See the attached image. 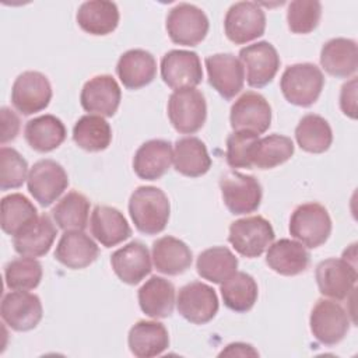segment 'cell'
Listing matches in <instances>:
<instances>
[{
    "instance_id": "obj_1",
    "label": "cell",
    "mask_w": 358,
    "mask_h": 358,
    "mask_svg": "<svg viewBox=\"0 0 358 358\" xmlns=\"http://www.w3.org/2000/svg\"><path fill=\"white\" fill-rule=\"evenodd\" d=\"M129 213L136 228L145 235L162 232L168 224L171 204L159 187L140 186L129 200Z\"/></svg>"
},
{
    "instance_id": "obj_2",
    "label": "cell",
    "mask_w": 358,
    "mask_h": 358,
    "mask_svg": "<svg viewBox=\"0 0 358 358\" xmlns=\"http://www.w3.org/2000/svg\"><path fill=\"white\" fill-rule=\"evenodd\" d=\"M324 85L322 70L313 63H296L288 66L280 80L284 98L296 106L308 108L313 105Z\"/></svg>"
},
{
    "instance_id": "obj_3",
    "label": "cell",
    "mask_w": 358,
    "mask_h": 358,
    "mask_svg": "<svg viewBox=\"0 0 358 358\" xmlns=\"http://www.w3.org/2000/svg\"><path fill=\"white\" fill-rule=\"evenodd\" d=\"M289 234L306 248H319L331 234L329 211L315 201L298 206L289 218Z\"/></svg>"
},
{
    "instance_id": "obj_4",
    "label": "cell",
    "mask_w": 358,
    "mask_h": 358,
    "mask_svg": "<svg viewBox=\"0 0 358 358\" xmlns=\"http://www.w3.org/2000/svg\"><path fill=\"white\" fill-rule=\"evenodd\" d=\"M168 117L173 129L182 134L199 131L207 117V103L196 88L175 90L168 101Z\"/></svg>"
},
{
    "instance_id": "obj_5",
    "label": "cell",
    "mask_w": 358,
    "mask_h": 358,
    "mask_svg": "<svg viewBox=\"0 0 358 358\" xmlns=\"http://www.w3.org/2000/svg\"><path fill=\"white\" fill-rule=\"evenodd\" d=\"M274 236V229L264 217L252 215L231 222L228 241L239 255L253 259L273 243Z\"/></svg>"
},
{
    "instance_id": "obj_6",
    "label": "cell",
    "mask_w": 358,
    "mask_h": 358,
    "mask_svg": "<svg viewBox=\"0 0 358 358\" xmlns=\"http://www.w3.org/2000/svg\"><path fill=\"white\" fill-rule=\"evenodd\" d=\"M315 277L317 288L323 296L334 301L348 298L357 282L355 256L348 259L343 255V259L330 257L322 260L316 266Z\"/></svg>"
},
{
    "instance_id": "obj_7",
    "label": "cell",
    "mask_w": 358,
    "mask_h": 358,
    "mask_svg": "<svg viewBox=\"0 0 358 358\" xmlns=\"http://www.w3.org/2000/svg\"><path fill=\"white\" fill-rule=\"evenodd\" d=\"M206 13L194 4L179 3L166 15V32L173 43L183 46L199 45L208 32Z\"/></svg>"
},
{
    "instance_id": "obj_8",
    "label": "cell",
    "mask_w": 358,
    "mask_h": 358,
    "mask_svg": "<svg viewBox=\"0 0 358 358\" xmlns=\"http://www.w3.org/2000/svg\"><path fill=\"white\" fill-rule=\"evenodd\" d=\"M220 189L224 204L235 215L256 211L263 196L262 186L255 176L235 171H229L221 176Z\"/></svg>"
},
{
    "instance_id": "obj_9",
    "label": "cell",
    "mask_w": 358,
    "mask_h": 358,
    "mask_svg": "<svg viewBox=\"0 0 358 358\" xmlns=\"http://www.w3.org/2000/svg\"><path fill=\"white\" fill-rule=\"evenodd\" d=\"M224 29L231 42L243 45L264 34L266 14L255 1L234 3L225 14Z\"/></svg>"
},
{
    "instance_id": "obj_10",
    "label": "cell",
    "mask_w": 358,
    "mask_h": 358,
    "mask_svg": "<svg viewBox=\"0 0 358 358\" xmlns=\"http://www.w3.org/2000/svg\"><path fill=\"white\" fill-rule=\"evenodd\" d=\"M313 337L323 345L338 344L350 330L345 309L336 301L317 299L309 317Z\"/></svg>"
},
{
    "instance_id": "obj_11",
    "label": "cell",
    "mask_w": 358,
    "mask_h": 358,
    "mask_svg": "<svg viewBox=\"0 0 358 358\" xmlns=\"http://www.w3.org/2000/svg\"><path fill=\"white\" fill-rule=\"evenodd\" d=\"M27 186L32 197L42 207H48L67 189L69 176L55 159H39L28 173Z\"/></svg>"
},
{
    "instance_id": "obj_12",
    "label": "cell",
    "mask_w": 358,
    "mask_h": 358,
    "mask_svg": "<svg viewBox=\"0 0 358 358\" xmlns=\"http://www.w3.org/2000/svg\"><path fill=\"white\" fill-rule=\"evenodd\" d=\"M178 312L190 323L206 324L218 312L215 289L201 281H192L179 289L176 298Z\"/></svg>"
},
{
    "instance_id": "obj_13",
    "label": "cell",
    "mask_w": 358,
    "mask_h": 358,
    "mask_svg": "<svg viewBox=\"0 0 358 358\" xmlns=\"http://www.w3.org/2000/svg\"><path fill=\"white\" fill-rule=\"evenodd\" d=\"M52 87L48 77L39 71L21 73L11 88V102L22 115H32L48 108Z\"/></svg>"
},
{
    "instance_id": "obj_14",
    "label": "cell",
    "mask_w": 358,
    "mask_h": 358,
    "mask_svg": "<svg viewBox=\"0 0 358 358\" xmlns=\"http://www.w3.org/2000/svg\"><path fill=\"white\" fill-rule=\"evenodd\" d=\"M161 77L172 90L194 88L203 80L199 55L182 49L166 52L161 59Z\"/></svg>"
},
{
    "instance_id": "obj_15",
    "label": "cell",
    "mask_w": 358,
    "mask_h": 358,
    "mask_svg": "<svg viewBox=\"0 0 358 358\" xmlns=\"http://www.w3.org/2000/svg\"><path fill=\"white\" fill-rule=\"evenodd\" d=\"M229 120L234 131L246 130L262 134L271 123V106L259 92L246 91L231 106Z\"/></svg>"
},
{
    "instance_id": "obj_16",
    "label": "cell",
    "mask_w": 358,
    "mask_h": 358,
    "mask_svg": "<svg viewBox=\"0 0 358 358\" xmlns=\"http://www.w3.org/2000/svg\"><path fill=\"white\" fill-rule=\"evenodd\" d=\"M0 313L10 329L15 331H28L39 324L43 316V309L38 295L27 291H11L4 294Z\"/></svg>"
},
{
    "instance_id": "obj_17",
    "label": "cell",
    "mask_w": 358,
    "mask_h": 358,
    "mask_svg": "<svg viewBox=\"0 0 358 358\" xmlns=\"http://www.w3.org/2000/svg\"><path fill=\"white\" fill-rule=\"evenodd\" d=\"M239 60L246 67V81L253 88H262L271 83L281 63L277 49L266 41L242 48Z\"/></svg>"
},
{
    "instance_id": "obj_18",
    "label": "cell",
    "mask_w": 358,
    "mask_h": 358,
    "mask_svg": "<svg viewBox=\"0 0 358 358\" xmlns=\"http://www.w3.org/2000/svg\"><path fill=\"white\" fill-rule=\"evenodd\" d=\"M210 85L224 98L232 99L245 83V67L232 53H215L206 57Z\"/></svg>"
},
{
    "instance_id": "obj_19",
    "label": "cell",
    "mask_w": 358,
    "mask_h": 358,
    "mask_svg": "<svg viewBox=\"0 0 358 358\" xmlns=\"http://www.w3.org/2000/svg\"><path fill=\"white\" fill-rule=\"evenodd\" d=\"M120 99V87L109 74H101L90 78L80 94V102L84 110L106 117L116 113Z\"/></svg>"
},
{
    "instance_id": "obj_20",
    "label": "cell",
    "mask_w": 358,
    "mask_h": 358,
    "mask_svg": "<svg viewBox=\"0 0 358 358\" xmlns=\"http://www.w3.org/2000/svg\"><path fill=\"white\" fill-rule=\"evenodd\" d=\"M110 264L120 281L134 285L151 273V256L145 245L133 241L110 256Z\"/></svg>"
},
{
    "instance_id": "obj_21",
    "label": "cell",
    "mask_w": 358,
    "mask_h": 358,
    "mask_svg": "<svg viewBox=\"0 0 358 358\" xmlns=\"http://www.w3.org/2000/svg\"><path fill=\"white\" fill-rule=\"evenodd\" d=\"M173 159L172 144L154 138L143 143L133 157V169L140 179L157 180L164 176Z\"/></svg>"
},
{
    "instance_id": "obj_22",
    "label": "cell",
    "mask_w": 358,
    "mask_h": 358,
    "mask_svg": "<svg viewBox=\"0 0 358 358\" xmlns=\"http://www.w3.org/2000/svg\"><path fill=\"white\" fill-rule=\"evenodd\" d=\"M98 255L99 248L84 231H64L55 250V259L71 270L88 267Z\"/></svg>"
},
{
    "instance_id": "obj_23",
    "label": "cell",
    "mask_w": 358,
    "mask_h": 358,
    "mask_svg": "<svg viewBox=\"0 0 358 358\" xmlns=\"http://www.w3.org/2000/svg\"><path fill=\"white\" fill-rule=\"evenodd\" d=\"M91 234L105 248H112L131 235V228L124 215L110 206H95L91 213Z\"/></svg>"
},
{
    "instance_id": "obj_24",
    "label": "cell",
    "mask_w": 358,
    "mask_h": 358,
    "mask_svg": "<svg viewBox=\"0 0 358 358\" xmlns=\"http://www.w3.org/2000/svg\"><path fill=\"white\" fill-rule=\"evenodd\" d=\"M116 73L127 90H140L155 78L157 62L144 49H130L119 57Z\"/></svg>"
},
{
    "instance_id": "obj_25",
    "label": "cell",
    "mask_w": 358,
    "mask_h": 358,
    "mask_svg": "<svg viewBox=\"0 0 358 358\" xmlns=\"http://www.w3.org/2000/svg\"><path fill=\"white\" fill-rule=\"evenodd\" d=\"M127 343L133 355L152 358L168 350L169 334L166 327L159 322L138 320L129 330Z\"/></svg>"
},
{
    "instance_id": "obj_26",
    "label": "cell",
    "mask_w": 358,
    "mask_h": 358,
    "mask_svg": "<svg viewBox=\"0 0 358 358\" xmlns=\"http://www.w3.org/2000/svg\"><path fill=\"white\" fill-rule=\"evenodd\" d=\"M310 262L306 248L288 238H282L268 246L266 253L267 266L281 275H296L303 273Z\"/></svg>"
},
{
    "instance_id": "obj_27",
    "label": "cell",
    "mask_w": 358,
    "mask_h": 358,
    "mask_svg": "<svg viewBox=\"0 0 358 358\" xmlns=\"http://www.w3.org/2000/svg\"><path fill=\"white\" fill-rule=\"evenodd\" d=\"M320 64L333 77H351L358 67L357 42L348 38H333L327 41L320 50Z\"/></svg>"
},
{
    "instance_id": "obj_28",
    "label": "cell",
    "mask_w": 358,
    "mask_h": 358,
    "mask_svg": "<svg viewBox=\"0 0 358 358\" xmlns=\"http://www.w3.org/2000/svg\"><path fill=\"white\" fill-rule=\"evenodd\" d=\"M140 309L150 317L164 319L172 315L175 306V287L164 277L152 275L138 289Z\"/></svg>"
},
{
    "instance_id": "obj_29",
    "label": "cell",
    "mask_w": 358,
    "mask_h": 358,
    "mask_svg": "<svg viewBox=\"0 0 358 358\" xmlns=\"http://www.w3.org/2000/svg\"><path fill=\"white\" fill-rule=\"evenodd\" d=\"M152 262L155 268L166 275L185 273L193 262L190 248L175 236H162L152 243Z\"/></svg>"
},
{
    "instance_id": "obj_30",
    "label": "cell",
    "mask_w": 358,
    "mask_h": 358,
    "mask_svg": "<svg viewBox=\"0 0 358 358\" xmlns=\"http://www.w3.org/2000/svg\"><path fill=\"white\" fill-rule=\"evenodd\" d=\"M78 27L95 36H103L113 32L119 24V10L113 1L91 0L84 1L77 10Z\"/></svg>"
},
{
    "instance_id": "obj_31",
    "label": "cell",
    "mask_w": 358,
    "mask_h": 358,
    "mask_svg": "<svg viewBox=\"0 0 358 358\" xmlns=\"http://www.w3.org/2000/svg\"><path fill=\"white\" fill-rule=\"evenodd\" d=\"M56 235L57 229L52 220L49 215L42 214L36 221L14 236V249L21 256L41 257L50 250Z\"/></svg>"
},
{
    "instance_id": "obj_32",
    "label": "cell",
    "mask_w": 358,
    "mask_h": 358,
    "mask_svg": "<svg viewBox=\"0 0 358 358\" xmlns=\"http://www.w3.org/2000/svg\"><path fill=\"white\" fill-rule=\"evenodd\" d=\"M172 162L180 175L189 178H199L207 173L211 166V158L206 144L193 136L176 140Z\"/></svg>"
},
{
    "instance_id": "obj_33",
    "label": "cell",
    "mask_w": 358,
    "mask_h": 358,
    "mask_svg": "<svg viewBox=\"0 0 358 358\" xmlns=\"http://www.w3.org/2000/svg\"><path fill=\"white\" fill-rule=\"evenodd\" d=\"M24 137L32 150L49 152L62 145L66 138V127L55 115H42L27 122Z\"/></svg>"
},
{
    "instance_id": "obj_34",
    "label": "cell",
    "mask_w": 358,
    "mask_h": 358,
    "mask_svg": "<svg viewBox=\"0 0 358 358\" xmlns=\"http://www.w3.org/2000/svg\"><path fill=\"white\" fill-rule=\"evenodd\" d=\"M220 291L225 306L238 313L250 310L259 295L255 278L245 271H235L229 278L221 282Z\"/></svg>"
},
{
    "instance_id": "obj_35",
    "label": "cell",
    "mask_w": 358,
    "mask_h": 358,
    "mask_svg": "<svg viewBox=\"0 0 358 358\" xmlns=\"http://www.w3.org/2000/svg\"><path fill=\"white\" fill-rule=\"evenodd\" d=\"M73 140L85 151H103L112 141V129L103 116L84 115L73 127Z\"/></svg>"
},
{
    "instance_id": "obj_36",
    "label": "cell",
    "mask_w": 358,
    "mask_h": 358,
    "mask_svg": "<svg viewBox=\"0 0 358 358\" xmlns=\"http://www.w3.org/2000/svg\"><path fill=\"white\" fill-rule=\"evenodd\" d=\"M295 138L303 151L322 154L330 148L333 141V131L324 117L320 115L308 113L302 116L296 124Z\"/></svg>"
},
{
    "instance_id": "obj_37",
    "label": "cell",
    "mask_w": 358,
    "mask_h": 358,
    "mask_svg": "<svg viewBox=\"0 0 358 358\" xmlns=\"http://www.w3.org/2000/svg\"><path fill=\"white\" fill-rule=\"evenodd\" d=\"M196 268L201 278L221 284L236 271L238 259L228 248L213 246L199 255Z\"/></svg>"
},
{
    "instance_id": "obj_38",
    "label": "cell",
    "mask_w": 358,
    "mask_h": 358,
    "mask_svg": "<svg viewBox=\"0 0 358 358\" xmlns=\"http://www.w3.org/2000/svg\"><path fill=\"white\" fill-rule=\"evenodd\" d=\"M36 207L21 193H11L1 199V229L8 235H18L38 220Z\"/></svg>"
},
{
    "instance_id": "obj_39",
    "label": "cell",
    "mask_w": 358,
    "mask_h": 358,
    "mask_svg": "<svg viewBox=\"0 0 358 358\" xmlns=\"http://www.w3.org/2000/svg\"><path fill=\"white\" fill-rule=\"evenodd\" d=\"M90 201L73 190L64 194L52 208V217L63 231H84L88 224Z\"/></svg>"
},
{
    "instance_id": "obj_40",
    "label": "cell",
    "mask_w": 358,
    "mask_h": 358,
    "mask_svg": "<svg viewBox=\"0 0 358 358\" xmlns=\"http://www.w3.org/2000/svg\"><path fill=\"white\" fill-rule=\"evenodd\" d=\"M294 154V143L282 134H270L259 138L253 150V166L259 169H271L287 162Z\"/></svg>"
},
{
    "instance_id": "obj_41",
    "label": "cell",
    "mask_w": 358,
    "mask_h": 358,
    "mask_svg": "<svg viewBox=\"0 0 358 358\" xmlns=\"http://www.w3.org/2000/svg\"><path fill=\"white\" fill-rule=\"evenodd\" d=\"M7 288L13 291H29L39 285L42 280V264L35 257H17L4 267Z\"/></svg>"
},
{
    "instance_id": "obj_42",
    "label": "cell",
    "mask_w": 358,
    "mask_h": 358,
    "mask_svg": "<svg viewBox=\"0 0 358 358\" xmlns=\"http://www.w3.org/2000/svg\"><path fill=\"white\" fill-rule=\"evenodd\" d=\"M322 4L317 0H294L288 4L287 22L294 34H309L320 21Z\"/></svg>"
},
{
    "instance_id": "obj_43",
    "label": "cell",
    "mask_w": 358,
    "mask_h": 358,
    "mask_svg": "<svg viewBox=\"0 0 358 358\" xmlns=\"http://www.w3.org/2000/svg\"><path fill=\"white\" fill-rule=\"evenodd\" d=\"M28 164L24 157L11 147L0 148V189H17L25 182Z\"/></svg>"
},
{
    "instance_id": "obj_44",
    "label": "cell",
    "mask_w": 358,
    "mask_h": 358,
    "mask_svg": "<svg viewBox=\"0 0 358 358\" xmlns=\"http://www.w3.org/2000/svg\"><path fill=\"white\" fill-rule=\"evenodd\" d=\"M259 140V134L239 130L234 131L227 138V162L231 168H246L253 166V150Z\"/></svg>"
},
{
    "instance_id": "obj_45",
    "label": "cell",
    "mask_w": 358,
    "mask_h": 358,
    "mask_svg": "<svg viewBox=\"0 0 358 358\" xmlns=\"http://www.w3.org/2000/svg\"><path fill=\"white\" fill-rule=\"evenodd\" d=\"M0 119H1L0 143L6 144L7 141H11L18 136L21 122H20V117L17 116V113L7 106H3L0 109Z\"/></svg>"
},
{
    "instance_id": "obj_46",
    "label": "cell",
    "mask_w": 358,
    "mask_h": 358,
    "mask_svg": "<svg viewBox=\"0 0 358 358\" xmlns=\"http://www.w3.org/2000/svg\"><path fill=\"white\" fill-rule=\"evenodd\" d=\"M340 108L348 117H357V77H352L341 87Z\"/></svg>"
},
{
    "instance_id": "obj_47",
    "label": "cell",
    "mask_w": 358,
    "mask_h": 358,
    "mask_svg": "<svg viewBox=\"0 0 358 358\" xmlns=\"http://www.w3.org/2000/svg\"><path fill=\"white\" fill-rule=\"evenodd\" d=\"M222 355H259V352L256 350L252 348V345L245 344V343H232L228 344L225 350H222L220 352V357Z\"/></svg>"
}]
</instances>
